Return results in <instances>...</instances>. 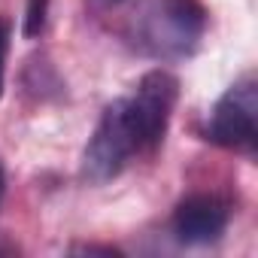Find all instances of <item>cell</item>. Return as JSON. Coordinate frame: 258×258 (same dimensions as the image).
<instances>
[{"label":"cell","instance_id":"4","mask_svg":"<svg viewBox=\"0 0 258 258\" xmlns=\"http://www.w3.org/2000/svg\"><path fill=\"white\" fill-rule=\"evenodd\" d=\"M176 100H179V79L161 67L143 73L134 94L127 97L131 115L143 134L146 152L161 146L167 127H170V118H173V109H176Z\"/></svg>","mask_w":258,"mask_h":258},{"label":"cell","instance_id":"5","mask_svg":"<svg viewBox=\"0 0 258 258\" xmlns=\"http://www.w3.org/2000/svg\"><path fill=\"white\" fill-rule=\"evenodd\" d=\"M231 222V204L219 195H188L170 219V231L182 246L216 243Z\"/></svg>","mask_w":258,"mask_h":258},{"label":"cell","instance_id":"2","mask_svg":"<svg viewBox=\"0 0 258 258\" xmlns=\"http://www.w3.org/2000/svg\"><path fill=\"white\" fill-rule=\"evenodd\" d=\"M146 152L143 134L131 115V106H127V97L112 100L103 112L100 121L94 127V134L88 137L85 149H82V164L79 173L85 182L91 185H103L109 179H115L127 164H131L134 155Z\"/></svg>","mask_w":258,"mask_h":258},{"label":"cell","instance_id":"1","mask_svg":"<svg viewBox=\"0 0 258 258\" xmlns=\"http://www.w3.org/2000/svg\"><path fill=\"white\" fill-rule=\"evenodd\" d=\"M207 34L201 0H137L124 22V40L146 58L185 61Z\"/></svg>","mask_w":258,"mask_h":258},{"label":"cell","instance_id":"6","mask_svg":"<svg viewBox=\"0 0 258 258\" xmlns=\"http://www.w3.org/2000/svg\"><path fill=\"white\" fill-rule=\"evenodd\" d=\"M46 19H49V0H28V10H25V25L22 34L28 40L40 37L46 31Z\"/></svg>","mask_w":258,"mask_h":258},{"label":"cell","instance_id":"3","mask_svg":"<svg viewBox=\"0 0 258 258\" xmlns=\"http://www.w3.org/2000/svg\"><path fill=\"white\" fill-rule=\"evenodd\" d=\"M204 137L222 149L252 152L258 143V82L255 73H243L216 100Z\"/></svg>","mask_w":258,"mask_h":258},{"label":"cell","instance_id":"7","mask_svg":"<svg viewBox=\"0 0 258 258\" xmlns=\"http://www.w3.org/2000/svg\"><path fill=\"white\" fill-rule=\"evenodd\" d=\"M10 40H13V28H10V22H7V19H0V97H4V76H7Z\"/></svg>","mask_w":258,"mask_h":258},{"label":"cell","instance_id":"9","mask_svg":"<svg viewBox=\"0 0 258 258\" xmlns=\"http://www.w3.org/2000/svg\"><path fill=\"white\" fill-rule=\"evenodd\" d=\"M100 4H112L115 7V4H121V0H100Z\"/></svg>","mask_w":258,"mask_h":258},{"label":"cell","instance_id":"8","mask_svg":"<svg viewBox=\"0 0 258 258\" xmlns=\"http://www.w3.org/2000/svg\"><path fill=\"white\" fill-rule=\"evenodd\" d=\"M4 191H7V176H4V167H0V201H4Z\"/></svg>","mask_w":258,"mask_h":258}]
</instances>
